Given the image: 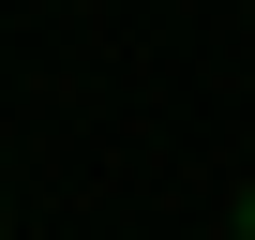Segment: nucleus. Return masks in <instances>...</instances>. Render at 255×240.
<instances>
[{"label":"nucleus","mask_w":255,"mask_h":240,"mask_svg":"<svg viewBox=\"0 0 255 240\" xmlns=\"http://www.w3.org/2000/svg\"><path fill=\"white\" fill-rule=\"evenodd\" d=\"M240 240H255V180H240Z\"/></svg>","instance_id":"obj_1"}]
</instances>
